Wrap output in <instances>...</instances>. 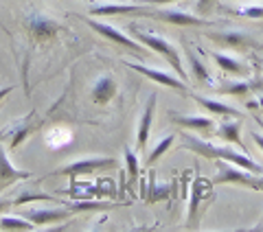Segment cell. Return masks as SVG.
<instances>
[{
	"mask_svg": "<svg viewBox=\"0 0 263 232\" xmlns=\"http://www.w3.org/2000/svg\"><path fill=\"white\" fill-rule=\"evenodd\" d=\"M182 147H186L189 151H193L197 156H204V158H209V160H224V162H230V164H237L239 169H246V171H252V173L263 176V167L259 162L248 158L243 151H235L233 147L213 145V143H206V140L197 138L193 134H182Z\"/></svg>",
	"mask_w": 263,
	"mask_h": 232,
	"instance_id": "obj_1",
	"label": "cell"
},
{
	"mask_svg": "<svg viewBox=\"0 0 263 232\" xmlns=\"http://www.w3.org/2000/svg\"><path fill=\"white\" fill-rule=\"evenodd\" d=\"M127 29L132 33V37H136L143 46H147L154 53H158L162 60H167V64L174 68V72L178 74V77L186 81V70H184L182 57H180V51H178L176 44H171L167 37H160V35H156V33H152V31H145L143 27H138L136 22H132Z\"/></svg>",
	"mask_w": 263,
	"mask_h": 232,
	"instance_id": "obj_2",
	"label": "cell"
},
{
	"mask_svg": "<svg viewBox=\"0 0 263 232\" xmlns=\"http://www.w3.org/2000/svg\"><path fill=\"white\" fill-rule=\"evenodd\" d=\"M86 24L90 29H92L95 33H99L101 37H105V40H110V42H114L117 46H123L125 51H132V53H136V55H145V48L147 46H143L141 42H138L136 37H132V35H125L121 29H117V27H112V24H108V22H101L99 18H86Z\"/></svg>",
	"mask_w": 263,
	"mask_h": 232,
	"instance_id": "obj_3",
	"label": "cell"
},
{
	"mask_svg": "<svg viewBox=\"0 0 263 232\" xmlns=\"http://www.w3.org/2000/svg\"><path fill=\"white\" fill-rule=\"evenodd\" d=\"M24 22H27V29L31 33L33 44H46V42H51L57 33L64 29L55 18H51V15H46V13H40V11H31Z\"/></svg>",
	"mask_w": 263,
	"mask_h": 232,
	"instance_id": "obj_4",
	"label": "cell"
},
{
	"mask_svg": "<svg viewBox=\"0 0 263 232\" xmlns=\"http://www.w3.org/2000/svg\"><path fill=\"white\" fill-rule=\"evenodd\" d=\"M117 160L114 158H105V156H97V158H81L75 160L66 167L53 171L51 176H66L70 180H77V176H90V173H97V171H103V169H112Z\"/></svg>",
	"mask_w": 263,
	"mask_h": 232,
	"instance_id": "obj_5",
	"label": "cell"
},
{
	"mask_svg": "<svg viewBox=\"0 0 263 232\" xmlns=\"http://www.w3.org/2000/svg\"><path fill=\"white\" fill-rule=\"evenodd\" d=\"M123 64H125L129 70H134V72H138V74H143V77H147L149 81H156V84L167 86V88H171V90H178V92H189L186 81L180 79L178 74H169V72H164V70L149 68V66L136 64V62H123Z\"/></svg>",
	"mask_w": 263,
	"mask_h": 232,
	"instance_id": "obj_6",
	"label": "cell"
},
{
	"mask_svg": "<svg viewBox=\"0 0 263 232\" xmlns=\"http://www.w3.org/2000/svg\"><path fill=\"white\" fill-rule=\"evenodd\" d=\"M206 37L217 42L219 46H226L230 51H246L250 46H257L254 37L250 33L239 31V29H228V31H206Z\"/></svg>",
	"mask_w": 263,
	"mask_h": 232,
	"instance_id": "obj_7",
	"label": "cell"
},
{
	"mask_svg": "<svg viewBox=\"0 0 263 232\" xmlns=\"http://www.w3.org/2000/svg\"><path fill=\"white\" fill-rule=\"evenodd\" d=\"M3 140H5V131H0V190L7 188V186H13L15 182H20V180L31 178L29 171H20V169L13 167V162L9 160V156L5 151Z\"/></svg>",
	"mask_w": 263,
	"mask_h": 232,
	"instance_id": "obj_8",
	"label": "cell"
},
{
	"mask_svg": "<svg viewBox=\"0 0 263 232\" xmlns=\"http://www.w3.org/2000/svg\"><path fill=\"white\" fill-rule=\"evenodd\" d=\"M37 125H40V121L35 119V110L29 112V116H24V119H20L18 123H13V125L7 129L9 131V153L15 151V149L37 129Z\"/></svg>",
	"mask_w": 263,
	"mask_h": 232,
	"instance_id": "obj_9",
	"label": "cell"
},
{
	"mask_svg": "<svg viewBox=\"0 0 263 232\" xmlns=\"http://www.w3.org/2000/svg\"><path fill=\"white\" fill-rule=\"evenodd\" d=\"M263 90V81L261 79H226L221 86H217L219 94H228V96H237V99H246L248 94Z\"/></svg>",
	"mask_w": 263,
	"mask_h": 232,
	"instance_id": "obj_10",
	"label": "cell"
},
{
	"mask_svg": "<svg viewBox=\"0 0 263 232\" xmlns=\"http://www.w3.org/2000/svg\"><path fill=\"white\" fill-rule=\"evenodd\" d=\"M171 121L176 123V125L184 127V129H191V131H197V134H211V131H215V125L217 123L209 116H200V114H178V112H171Z\"/></svg>",
	"mask_w": 263,
	"mask_h": 232,
	"instance_id": "obj_11",
	"label": "cell"
},
{
	"mask_svg": "<svg viewBox=\"0 0 263 232\" xmlns=\"http://www.w3.org/2000/svg\"><path fill=\"white\" fill-rule=\"evenodd\" d=\"M22 217H27L35 226H48V223H57V221L72 217V210L68 206L66 208H29Z\"/></svg>",
	"mask_w": 263,
	"mask_h": 232,
	"instance_id": "obj_12",
	"label": "cell"
},
{
	"mask_svg": "<svg viewBox=\"0 0 263 232\" xmlns=\"http://www.w3.org/2000/svg\"><path fill=\"white\" fill-rule=\"evenodd\" d=\"M117 92H119L117 79H114L110 72L99 74L97 81H95V86H92V90H90V94H92V101H95L97 105H105V103H110L112 99L117 96Z\"/></svg>",
	"mask_w": 263,
	"mask_h": 232,
	"instance_id": "obj_13",
	"label": "cell"
},
{
	"mask_svg": "<svg viewBox=\"0 0 263 232\" xmlns=\"http://www.w3.org/2000/svg\"><path fill=\"white\" fill-rule=\"evenodd\" d=\"M193 101L204 107L211 116H221V119H241L243 112H239L237 107L228 105L224 101H217V99H211V96H202V94H191Z\"/></svg>",
	"mask_w": 263,
	"mask_h": 232,
	"instance_id": "obj_14",
	"label": "cell"
},
{
	"mask_svg": "<svg viewBox=\"0 0 263 232\" xmlns=\"http://www.w3.org/2000/svg\"><path fill=\"white\" fill-rule=\"evenodd\" d=\"M154 116H156V94L149 96L145 110L141 114V121H138V127H136V147L138 151H145L147 147V140H149L152 134V125H154Z\"/></svg>",
	"mask_w": 263,
	"mask_h": 232,
	"instance_id": "obj_15",
	"label": "cell"
},
{
	"mask_svg": "<svg viewBox=\"0 0 263 232\" xmlns=\"http://www.w3.org/2000/svg\"><path fill=\"white\" fill-rule=\"evenodd\" d=\"M215 136H219L221 140H226V143H230V145H237L239 151L246 153V147L241 143V119L221 121L219 125H215Z\"/></svg>",
	"mask_w": 263,
	"mask_h": 232,
	"instance_id": "obj_16",
	"label": "cell"
},
{
	"mask_svg": "<svg viewBox=\"0 0 263 232\" xmlns=\"http://www.w3.org/2000/svg\"><path fill=\"white\" fill-rule=\"evenodd\" d=\"M213 62L217 64L219 70H224L226 74H233V77H248L250 74V66L243 64L241 60H237L233 55H226V53H211Z\"/></svg>",
	"mask_w": 263,
	"mask_h": 232,
	"instance_id": "obj_17",
	"label": "cell"
},
{
	"mask_svg": "<svg viewBox=\"0 0 263 232\" xmlns=\"http://www.w3.org/2000/svg\"><path fill=\"white\" fill-rule=\"evenodd\" d=\"M186 57H189V66H191V74H193L195 84L206 86V88H215L213 86V77H211V72L206 70V66H204L202 57L197 55L195 51H191V48H186Z\"/></svg>",
	"mask_w": 263,
	"mask_h": 232,
	"instance_id": "obj_18",
	"label": "cell"
},
{
	"mask_svg": "<svg viewBox=\"0 0 263 232\" xmlns=\"http://www.w3.org/2000/svg\"><path fill=\"white\" fill-rule=\"evenodd\" d=\"M70 140H72V131L68 127H62V125H55L44 134V143L51 149H62V147L68 145Z\"/></svg>",
	"mask_w": 263,
	"mask_h": 232,
	"instance_id": "obj_19",
	"label": "cell"
},
{
	"mask_svg": "<svg viewBox=\"0 0 263 232\" xmlns=\"http://www.w3.org/2000/svg\"><path fill=\"white\" fill-rule=\"evenodd\" d=\"M221 11L246 20H263V5H239V7H221Z\"/></svg>",
	"mask_w": 263,
	"mask_h": 232,
	"instance_id": "obj_20",
	"label": "cell"
},
{
	"mask_svg": "<svg viewBox=\"0 0 263 232\" xmlns=\"http://www.w3.org/2000/svg\"><path fill=\"white\" fill-rule=\"evenodd\" d=\"M0 228H3V230H33V228H35V223H31L27 217L0 215Z\"/></svg>",
	"mask_w": 263,
	"mask_h": 232,
	"instance_id": "obj_21",
	"label": "cell"
},
{
	"mask_svg": "<svg viewBox=\"0 0 263 232\" xmlns=\"http://www.w3.org/2000/svg\"><path fill=\"white\" fill-rule=\"evenodd\" d=\"M125 180H127V186H134L136 180H138V158L132 149L125 147Z\"/></svg>",
	"mask_w": 263,
	"mask_h": 232,
	"instance_id": "obj_22",
	"label": "cell"
},
{
	"mask_svg": "<svg viewBox=\"0 0 263 232\" xmlns=\"http://www.w3.org/2000/svg\"><path fill=\"white\" fill-rule=\"evenodd\" d=\"M31 202H55V197L48 193H42V190H22L13 200V206H22V204H31Z\"/></svg>",
	"mask_w": 263,
	"mask_h": 232,
	"instance_id": "obj_23",
	"label": "cell"
},
{
	"mask_svg": "<svg viewBox=\"0 0 263 232\" xmlns=\"http://www.w3.org/2000/svg\"><path fill=\"white\" fill-rule=\"evenodd\" d=\"M174 143H176V136H174V134H169L167 138H162L160 143L156 145V147L152 149V151H149V156H147V164H156V162H158V160L162 158V156L167 153L171 147H174Z\"/></svg>",
	"mask_w": 263,
	"mask_h": 232,
	"instance_id": "obj_24",
	"label": "cell"
},
{
	"mask_svg": "<svg viewBox=\"0 0 263 232\" xmlns=\"http://www.w3.org/2000/svg\"><path fill=\"white\" fill-rule=\"evenodd\" d=\"M204 184H206V182L204 180H200L197 178L195 180V184H193V195H191V206H189V221H195V215H197V208H200V197H202V193H204Z\"/></svg>",
	"mask_w": 263,
	"mask_h": 232,
	"instance_id": "obj_25",
	"label": "cell"
},
{
	"mask_svg": "<svg viewBox=\"0 0 263 232\" xmlns=\"http://www.w3.org/2000/svg\"><path fill=\"white\" fill-rule=\"evenodd\" d=\"M108 202H75V204H68V208L72 212H81V210H101V208H108Z\"/></svg>",
	"mask_w": 263,
	"mask_h": 232,
	"instance_id": "obj_26",
	"label": "cell"
},
{
	"mask_svg": "<svg viewBox=\"0 0 263 232\" xmlns=\"http://www.w3.org/2000/svg\"><path fill=\"white\" fill-rule=\"evenodd\" d=\"M215 3H217V0H197V3H195V9L204 15V13H209V11L213 9V5H215Z\"/></svg>",
	"mask_w": 263,
	"mask_h": 232,
	"instance_id": "obj_27",
	"label": "cell"
},
{
	"mask_svg": "<svg viewBox=\"0 0 263 232\" xmlns=\"http://www.w3.org/2000/svg\"><path fill=\"white\" fill-rule=\"evenodd\" d=\"M143 5H154V7H164V5H171L176 0H141Z\"/></svg>",
	"mask_w": 263,
	"mask_h": 232,
	"instance_id": "obj_28",
	"label": "cell"
},
{
	"mask_svg": "<svg viewBox=\"0 0 263 232\" xmlns=\"http://www.w3.org/2000/svg\"><path fill=\"white\" fill-rule=\"evenodd\" d=\"M252 140H254V145H257L263 151V134H261V131H252Z\"/></svg>",
	"mask_w": 263,
	"mask_h": 232,
	"instance_id": "obj_29",
	"label": "cell"
},
{
	"mask_svg": "<svg viewBox=\"0 0 263 232\" xmlns=\"http://www.w3.org/2000/svg\"><path fill=\"white\" fill-rule=\"evenodd\" d=\"M13 206V202H9V200H3V197H0V215H5L7 210H9Z\"/></svg>",
	"mask_w": 263,
	"mask_h": 232,
	"instance_id": "obj_30",
	"label": "cell"
},
{
	"mask_svg": "<svg viewBox=\"0 0 263 232\" xmlns=\"http://www.w3.org/2000/svg\"><path fill=\"white\" fill-rule=\"evenodd\" d=\"M11 90H13V86H9V88H0V101H3L7 94H11Z\"/></svg>",
	"mask_w": 263,
	"mask_h": 232,
	"instance_id": "obj_31",
	"label": "cell"
},
{
	"mask_svg": "<svg viewBox=\"0 0 263 232\" xmlns=\"http://www.w3.org/2000/svg\"><path fill=\"white\" fill-rule=\"evenodd\" d=\"M257 101H259V107H261V110H263V96H259V99H257Z\"/></svg>",
	"mask_w": 263,
	"mask_h": 232,
	"instance_id": "obj_32",
	"label": "cell"
},
{
	"mask_svg": "<svg viewBox=\"0 0 263 232\" xmlns=\"http://www.w3.org/2000/svg\"><path fill=\"white\" fill-rule=\"evenodd\" d=\"M257 64H259V68H261V72H263V62H261V60H257Z\"/></svg>",
	"mask_w": 263,
	"mask_h": 232,
	"instance_id": "obj_33",
	"label": "cell"
},
{
	"mask_svg": "<svg viewBox=\"0 0 263 232\" xmlns=\"http://www.w3.org/2000/svg\"><path fill=\"white\" fill-rule=\"evenodd\" d=\"M226 3H233V0H226Z\"/></svg>",
	"mask_w": 263,
	"mask_h": 232,
	"instance_id": "obj_34",
	"label": "cell"
},
{
	"mask_svg": "<svg viewBox=\"0 0 263 232\" xmlns=\"http://www.w3.org/2000/svg\"><path fill=\"white\" fill-rule=\"evenodd\" d=\"M88 3H92V0H88Z\"/></svg>",
	"mask_w": 263,
	"mask_h": 232,
	"instance_id": "obj_35",
	"label": "cell"
},
{
	"mask_svg": "<svg viewBox=\"0 0 263 232\" xmlns=\"http://www.w3.org/2000/svg\"><path fill=\"white\" fill-rule=\"evenodd\" d=\"M0 27H3V22H0Z\"/></svg>",
	"mask_w": 263,
	"mask_h": 232,
	"instance_id": "obj_36",
	"label": "cell"
}]
</instances>
